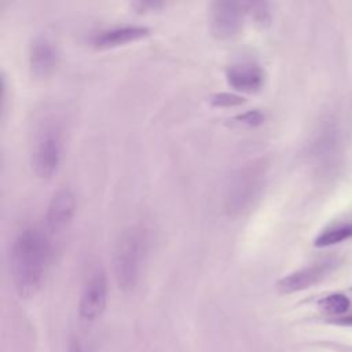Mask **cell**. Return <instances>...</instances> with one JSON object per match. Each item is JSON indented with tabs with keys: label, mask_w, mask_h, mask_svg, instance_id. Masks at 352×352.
I'll return each instance as SVG.
<instances>
[{
	"label": "cell",
	"mask_w": 352,
	"mask_h": 352,
	"mask_svg": "<svg viewBox=\"0 0 352 352\" xmlns=\"http://www.w3.org/2000/svg\"><path fill=\"white\" fill-rule=\"evenodd\" d=\"M51 246L47 235L36 228H23L12 241L10 249V271L18 294L33 297L41 287Z\"/></svg>",
	"instance_id": "cell-1"
},
{
	"label": "cell",
	"mask_w": 352,
	"mask_h": 352,
	"mask_svg": "<svg viewBox=\"0 0 352 352\" xmlns=\"http://www.w3.org/2000/svg\"><path fill=\"white\" fill-rule=\"evenodd\" d=\"M148 246L150 235L142 226H132L118 235L113 249V270L120 289L131 290L135 287L147 257Z\"/></svg>",
	"instance_id": "cell-2"
},
{
	"label": "cell",
	"mask_w": 352,
	"mask_h": 352,
	"mask_svg": "<svg viewBox=\"0 0 352 352\" xmlns=\"http://www.w3.org/2000/svg\"><path fill=\"white\" fill-rule=\"evenodd\" d=\"M265 172L267 161L256 158L230 175L223 192V208L227 214L239 216L253 205L263 188Z\"/></svg>",
	"instance_id": "cell-3"
},
{
	"label": "cell",
	"mask_w": 352,
	"mask_h": 352,
	"mask_svg": "<svg viewBox=\"0 0 352 352\" xmlns=\"http://www.w3.org/2000/svg\"><path fill=\"white\" fill-rule=\"evenodd\" d=\"M62 155L60 132L54 125H45L37 133L32 147V169L40 179H50L58 170Z\"/></svg>",
	"instance_id": "cell-4"
},
{
	"label": "cell",
	"mask_w": 352,
	"mask_h": 352,
	"mask_svg": "<svg viewBox=\"0 0 352 352\" xmlns=\"http://www.w3.org/2000/svg\"><path fill=\"white\" fill-rule=\"evenodd\" d=\"M246 15L245 3L236 1H214L209 11V25L212 34L219 40L235 37L243 23Z\"/></svg>",
	"instance_id": "cell-5"
},
{
	"label": "cell",
	"mask_w": 352,
	"mask_h": 352,
	"mask_svg": "<svg viewBox=\"0 0 352 352\" xmlns=\"http://www.w3.org/2000/svg\"><path fill=\"white\" fill-rule=\"evenodd\" d=\"M107 301V278L103 270L98 268L91 275L84 283L81 297H80V305L78 311L80 315L84 319L92 320L98 318Z\"/></svg>",
	"instance_id": "cell-6"
},
{
	"label": "cell",
	"mask_w": 352,
	"mask_h": 352,
	"mask_svg": "<svg viewBox=\"0 0 352 352\" xmlns=\"http://www.w3.org/2000/svg\"><path fill=\"white\" fill-rule=\"evenodd\" d=\"M76 212V197L69 187H62L51 197L47 213L45 226L50 232L63 231L72 221Z\"/></svg>",
	"instance_id": "cell-7"
},
{
	"label": "cell",
	"mask_w": 352,
	"mask_h": 352,
	"mask_svg": "<svg viewBox=\"0 0 352 352\" xmlns=\"http://www.w3.org/2000/svg\"><path fill=\"white\" fill-rule=\"evenodd\" d=\"M227 82L231 88L241 92H257L264 84V72L254 60H238L228 66L226 72Z\"/></svg>",
	"instance_id": "cell-8"
},
{
	"label": "cell",
	"mask_w": 352,
	"mask_h": 352,
	"mask_svg": "<svg viewBox=\"0 0 352 352\" xmlns=\"http://www.w3.org/2000/svg\"><path fill=\"white\" fill-rule=\"evenodd\" d=\"M333 267H334V261L331 260H324L320 263L311 264L308 267H304L282 278L276 286L282 293H294L298 290L308 289L312 285H316L318 282H320L323 278H326L331 272Z\"/></svg>",
	"instance_id": "cell-9"
},
{
	"label": "cell",
	"mask_w": 352,
	"mask_h": 352,
	"mask_svg": "<svg viewBox=\"0 0 352 352\" xmlns=\"http://www.w3.org/2000/svg\"><path fill=\"white\" fill-rule=\"evenodd\" d=\"M150 34V29L146 26L136 25H124L110 29H104L94 34L92 45L96 48H113L124 45L132 41H138Z\"/></svg>",
	"instance_id": "cell-10"
},
{
	"label": "cell",
	"mask_w": 352,
	"mask_h": 352,
	"mask_svg": "<svg viewBox=\"0 0 352 352\" xmlns=\"http://www.w3.org/2000/svg\"><path fill=\"white\" fill-rule=\"evenodd\" d=\"M58 62V52L52 41L47 37H37L29 48V66L36 77H47L51 74Z\"/></svg>",
	"instance_id": "cell-11"
},
{
	"label": "cell",
	"mask_w": 352,
	"mask_h": 352,
	"mask_svg": "<svg viewBox=\"0 0 352 352\" xmlns=\"http://www.w3.org/2000/svg\"><path fill=\"white\" fill-rule=\"evenodd\" d=\"M352 238V223L337 224L323 230L314 241V245L318 248H326L336 243H340L345 239Z\"/></svg>",
	"instance_id": "cell-12"
},
{
	"label": "cell",
	"mask_w": 352,
	"mask_h": 352,
	"mask_svg": "<svg viewBox=\"0 0 352 352\" xmlns=\"http://www.w3.org/2000/svg\"><path fill=\"white\" fill-rule=\"evenodd\" d=\"M319 307L323 312L336 316V315L345 314L348 311L349 300H348V297H345L341 293H334V294H329L324 298H322L319 301Z\"/></svg>",
	"instance_id": "cell-13"
},
{
	"label": "cell",
	"mask_w": 352,
	"mask_h": 352,
	"mask_svg": "<svg viewBox=\"0 0 352 352\" xmlns=\"http://www.w3.org/2000/svg\"><path fill=\"white\" fill-rule=\"evenodd\" d=\"M246 14H249L257 25L265 26L271 21V12L267 3H245Z\"/></svg>",
	"instance_id": "cell-14"
},
{
	"label": "cell",
	"mask_w": 352,
	"mask_h": 352,
	"mask_svg": "<svg viewBox=\"0 0 352 352\" xmlns=\"http://www.w3.org/2000/svg\"><path fill=\"white\" fill-rule=\"evenodd\" d=\"M210 103L216 107H232L243 103V98L231 92H219L210 98Z\"/></svg>",
	"instance_id": "cell-15"
},
{
	"label": "cell",
	"mask_w": 352,
	"mask_h": 352,
	"mask_svg": "<svg viewBox=\"0 0 352 352\" xmlns=\"http://www.w3.org/2000/svg\"><path fill=\"white\" fill-rule=\"evenodd\" d=\"M235 122L243 126H257L264 121V114L260 110H249L234 118Z\"/></svg>",
	"instance_id": "cell-16"
},
{
	"label": "cell",
	"mask_w": 352,
	"mask_h": 352,
	"mask_svg": "<svg viewBox=\"0 0 352 352\" xmlns=\"http://www.w3.org/2000/svg\"><path fill=\"white\" fill-rule=\"evenodd\" d=\"M337 324H342V326H352V315L349 316H342V318H337L333 320Z\"/></svg>",
	"instance_id": "cell-17"
},
{
	"label": "cell",
	"mask_w": 352,
	"mask_h": 352,
	"mask_svg": "<svg viewBox=\"0 0 352 352\" xmlns=\"http://www.w3.org/2000/svg\"><path fill=\"white\" fill-rule=\"evenodd\" d=\"M69 352H82V349H81L80 344H78L77 341H74V342H72V345H70V351H69Z\"/></svg>",
	"instance_id": "cell-18"
}]
</instances>
